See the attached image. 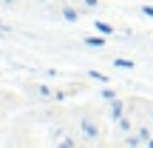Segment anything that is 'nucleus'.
<instances>
[{
	"label": "nucleus",
	"instance_id": "1",
	"mask_svg": "<svg viewBox=\"0 0 153 148\" xmlns=\"http://www.w3.org/2000/svg\"><path fill=\"white\" fill-rule=\"evenodd\" d=\"M82 131H85V137H99V128H97V122H94L91 117L82 120Z\"/></svg>",
	"mask_w": 153,
	"mask_h": 148
},
{
	"label": "nucleus",
	"instance_id": "2",
	"mask_svg": "<svg viewBox=\"0 0 153 148\" xmlns=\"http://www.w3.org/2000/svg\"><path fill=\"white\" fill-rule=\"evenodd\" d=\"M111 117H114V120L125 117V103H122V100H111Z\"/></svg>",
	"mask_w": 153,
	"mask_h": 148
},
{
	"label": "nucleus",
	"instance_id": "3",
	"mask_svg": "<svg viewBox=\"0 0 153 148\" xmlns=\"http://www.w3.org/2000/svg\"><path fill=\"white\" fill-rule=\"evenodd\" d=\"M105 43H108L105 37H85V46H91V49H102Z\"/></svg>",
	"mask_w": 153,
	"mask_h": 148
},
{
	"label": "nucleus",
	"instance_id": "4",
	"mask_svg": "<svg viewBox=\"0 0 153 148\" xmlns=\"http://www.w3.org/2000/svg\"><path fill=\"white\" fill-rule=\"evenodd\" d=\"M62 17H65L68 23H74V20H76L79 14H76V9H71V6H62Z\"/></svg>",
	"mask_w": 153,
	"mask_h": 148
},
{
	"label": "nucleus",
	"instance_id": "5",
	"mask_svg": "<svg viewBox=\"0 0 153 148\" xmlns=\"http://www.w3.org/2000/svg\"><path fill=\"white\" fill-rule=\"evenodd\" d=\"M114 66H116V68H125V71H128V68H133V60H125V57H116V60H114Z\"/></svg>",
	"mask_w": 153,
	"mask_h": 148
},
{
	"label": "nucleus",
	"instance_id": "6",
	"mask_svg": "<svg viewBox=\"0 0 153 148\" xmlns=\"http://www.w3.org/2000/svg\"><path fill=\"white\" fill-rule=\"evenodd\" d=\"M97 32H99V34H108V37H111V34H114V29H111L108 23H102V20H97Z\"/></svg>",
	"mask_w": 153,
	"mask_h": 148
},
{
	"label": "nucleus",
	"instance_id": "7",
	"mask_svg": "<svg viewBox=\"0 0 153 148\" xmlns=\"http://www.w3.org/2000/svg\"><path fill=\"white\" fill-rule=\"evenodd\" d=\"M116 125H119V131H131V120H128V117H119Z\"/></svg>",
	"mask_w": 153,
	"mask_h": 148
},
{
	"label": "nucleus",
	"instance_id": "8",
	"mask_svg": "<svg viewBox=\"0 0 153 148\" xmlns=\"http://www.w3.org/2000/svg\"><path fill=\"white\" fill-rule=\"evenodd\" d=\"M99 94H102V100H108V103H111V100H116L114 88H102V91H99Z\"/></svg>",
	"mask_w": 153,
	"mask_h": 148
},
{
	"label": "nucleus",
	"instance_id": "9",
	"mask_svg": "<svg viewBox=\"0 0 153 148\" xmlns=\"http://www.w3.org/2000/svg\"><path fill=\"white\" fill-rule=\"evenodd\" d=\"M139 137H142V143L148 145V140H150V128H139Z\"/></svg>",
	"mask_w": 153,
	"mask_h": 148
},
{
	"label": "nucleus",
	"instance_id": "10",
	"mask_svg": "<svg viewBox=\"0 0 153 148\" xmlns=\"http://www.w3.org/2000/svg\"><path fill=\"white\" fill-rule=\"evenodd\" d=\"M91 77H94V80H99V83H108V77L99 74V71H91Z\"/></svg>",
	"mask_w": 153,
	"mask_h": 148
},
{
	"label": "nucleus",
	"instance_id": "11",
	"mask_svg": "<svg viewBox=\"0 0 153 148\" xmlns=\"http://www.w3.org/2000/svg\"><path fill=\"white\" fill-rule=\"evenodd\" d=\"M40 97H51V88L48 86H40Z\"/></svg>",
	"mask_w": 153,
	"mask_h": 148
},
{
	"label": "nucleus",
	"instance_id": "12",
	"mask_svg": "<svg viewBox=\"0 0 153 148\" xmlns=\"http://www.w3.org/2000/svg\"><path fill=\"white\" fill-rule=\"evenodd\" d=\"M142 14L145 17H153V6H142Z\"/></svg>",
	"mask_w": 153,
	"mask_h": 148
},
{
	"label": "nucleus",
	"instance_id": "13",
	"mask_svg": "<svg viewBox=\"0 0 153 148\" xmlns=\"http://www.w3.org/2000/svg\"><path fill=\"white\" fill-rule=\"evenodd\" d=\"M82 3H85L88 9H97V3H99V0H82Z\"/></svg>",
	"mask_w": 153,
	"mask_h": 148
},
{
	"label": "nucleus",
	"instance_id": "14",
	"mask_svg": "<svg viewBox=\"0 0 153 148\" xmlns=\"http://www.w3.org/2000/svg\"><path fill=\"white\" fill-rule=\"evenodd\" d=\"M0 32H9V26H6V23H3V20H0Z\"/></svg>",
	"mask_w": 153,
	"mask_h": 148
},
{
	"label": "nucleus",
	"instance_id": "15",
	"mask_svg": "<svg viewBox=\"0 0 153 148\" xmlns=\"http://www.w3.org/2000/svg\"><path fill=\"white\" fill-rule=\"evenodd\" d=\"M150 117H153V111H150Z\"/></svg>",
	"mask_w": 153,
	"mask_h": 148
}]
</instances>
